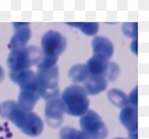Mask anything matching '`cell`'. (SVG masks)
I'll return each mask as SVG.
<instances>
[{
    "label": "cell",
    "instance_id": "11",
    "mask_svg": "<svg viewBox=\"0 0 149 139\" xmlns=\"http://www.w3.org/2000/svg\"><path fill=\"white\" fill-rule=\"evenodd\" d=\"M122 123L127 128H136L137 125V108L136 106L129 105L122 109L120 114Z\"/></svg>",
    "mask_w": 149,
    "mask_h": 139
},
{
    "label": "cell",
    "instance_id": "16",
    "mask_svg": "<svg viewBox=\"0 0 149 139\" xmlns=\"http://www.w3.org/2000/svg\"><path fill=\"white\" fill-rule=\"evenodd\" d=\"M122 30L125 35L133 39L138 37V23L125 22L122 27Z\"/></svg>",
    "mask_w": 149,
    "mask_h": 139
},
{
    "label": "cell",
    "instance_id": "18",
    "mask_svg": "<svg viewBox=\"0 0 149 139\" xmlns=\"http://www.w3.org/2000/svg\"><path fill=\"white\" fill-rule=\"evenodd\" d=\"M129 102L131 105L136 106L138 102V87L136 86L134 88L128 96Z\"/></svg>",
    "mask_w": 149,
    "mask_h": 139
},
{
    "label": "cell",
    "instance_id": "10",
    "mask_svg": "<svg viewBox=\"0 0 149 139\" xmlns=\"http://www.w3.org/2000/svg\"><path fill=\"white\" fill-rule=\"evenodd\" d=\"M65 108L61 99L58 98L48 100L45 107V114L50 121L59 122L62 119Z\"/></svg>",
    "mask_w": 149,
    "mask_h": 139
},
{
    "label": "cell",
    "instance_id": "1",
    "mask_svg": "<svg viewBox=\"0 0 149 139\" xmlns=\"http://www.w3.org/2000/svg\"><path fill=\"white\" fill-rule=\"evenodd\" d=\"M61 100L68 114L78 116L85 114L90 101L84 87L72 84L65 88L61 94Z\"/></svg>",
    "mask_w": 149,
    "mask_h": 139
},
{
    "label": "cell",
    "instance_id": "2",
    "mask_svg": "<svg viewBox=\"0 0 149 139\" xmlns=\"http://www.w3.org/2000/svg\"><path fill=\"white\" fill-rule=\"evenodd\" d=\"M36 73L40 97L49 100L58 98L60 93L58 84L59 70L57 64L43 66H37Z\"/></svg>",
    "mask_w": 149,
    "mask_h": 139
},
{
    "label": "cell",
    "instance_id": "19",
    "mask_svg": "<svg viewBox=\"0 0 149 139\" xmlns=\"http://www.w3.org/2000/svg\"><path fill=\"white\" fill-rule=\"evenodd\" d=\"M130 50L134 54L137 55L138 54V40L137 39H133L131 42L130 45Z\"/></svg>",
    "mask_w": 149,
    "mask_h": 139
},
{
    "label": "cell",
    "instance_id": "17",
    "mask_svg": "<svg viewBox=\"0 0 149 139\" xmlns=\"http://www.w3.org/2000/svg\"><path fill=\"white\" fill-rule=\"evenodd\" d=\"M120 72V67L115 62H109V65L106 71L105 77L107 80L115 81L117 79Z\"/></svg>",
    "mask_w": 149,
    "mask_h": 139
},
{
    "label": "cell",
    "instance_id": "6",
    "mask_svg": "<svg viewBox=\"0 0 149 139\" xmlns=\"http://www.w3.org/2000/svg\"><path fill=\"white\" fill-rule=\"evenodd\" d=\"M15 34L11 38L8 47L11 50L26 46L31 37V29L28 22H13Z\"/></svg>",
    "mask_w": 149,
    "mask_h": 139
},
{
    "label": "cell",
    "instance_id": "8",
    "mask_svg": "<svg viewBox=\"0 0 149 139\" xmlns=\"http://www.w3.org/2000/svg\"><path fill=\"white\" fill-rule=\"evenodd\" d=\"M109 63V59L106 56L96 54L89 59L86 65L90 74L105 76Z\"/></svg>",
    "mask_w": 149,
    "mask_h": 139
},
{
    "label": "cell",
    "instance_id": "5",
    "mask_svg": "<svg viewBox=\"0 0 149 139\" xmlns=\"http://www.w3.org/2000/svg\"><path fill=\"white\" fill-rule=\"evenodd\" d=\"M10 77L14 83L18 85L20 91L38 93L36 74L31 69L20 71H11L10 72Z\"/></svg>",
    "mask_w": 149,
    "mask_h": 139
},
{
    "label": "cell",
    "instance_id": "20",
    "mask_svg": "<svg viewBox=\"0 0 149 139\" xmlns=\"http://www.w3.org/2000/svg\"><path fill=\"white\" fill-rule=\"evenodd\" d=\"M4 72L3 70V68L1 66H0V83L3 80L4 78Z\"/></svg>",
    "mask_w": 149,
    "mask_h": 139
},
{
    "label": "cell",
    "instance_id": "7",
    "mask_svg": "<svg viewBox=\"0 0 149 139\" xmlns=\"http://www.w3.org/2000/svg\"><path fill=\"white\" fill-rule=\"evenodd\" d=\"M84 84V88L87 95L94 96L98 95L107 89L108 80L104 75L90 74Z\"/></svg>",
    "mask_w": 149,
    "mask_h": 139
},
{
    "label": "cell",
    "instance_id": "13",
    "mask_svg": "<svg viewBox=\"0 0 149 139\" xmlns=\"http://www.w3.org/2000/svg\"><path fill=\"white\" fill-rule=\"evenodd\" d=\"M40 98L38 93L28 91H20L19 95V106L25 111H29L34 107Z\"/></svg>",
    "mask_w": 149,
    "mask_h": 139
},
{
    "label": "cell",
    "instance_id": "15",
    "mask_svg": "<svg viewBox=\"0 0 149 139\" xmlns=\"http://www.w3.org/2000/svg\"><path fill=\"white\" fill-rule=\"evenodd\" d=\"M67 25L70 27L77 28L83 34L89 36H95L99 29V24L97 22H67Z\"/></svg>",
    "mask_w": 149,
    "mask_h": 139
},
{
    "label": "cell",
    "instance_id": "3",
    "mask_svg": "<svg viewBox=\"0 0 149 139\" xmlns=\"http://www.w3.org/2000/svg\"><path fill=\"white\" fill-rule=\"evenodd\" d=\"M43 54L37 46L31 45L11 50L7 59V63L11 71L28 70L40 62Z\"/></svg>",
    "mask_w": 149,
    "mask_h": 139
},
{
    "label": "cell",
    "instance_id": "14",
    "mask_svg": "<svg viewBox=\"0 0 149 139\" xmlns=\"http://www.w3.org/2000/svg\"><path fill=\"white\" fill-rule=\"evenodd\" d=\"M108 98L110 102L120 108H124L128 105V96L120 89L112 88L108 93Z\"/></svg>",
    "mask_w": 149,
    "mask_h": 139
},
{
    "label": "cell",
    "instance_id": "12",
    "mask_svg": "<svg viewBox=\"0 0 149 139\" xmlns=\"http://www.w3.org/2000/svg\"><path fill=\"white\" fill-rule=\"evenodd\" d=\"M90 75L86 65L82 63L73 65L68 71L69 79L75 84L84 83Z\"/></svg>",
    "mask_w": 149,
    "mask_h": 139
},
{
    "label": "cell",
    "instance_id": "4",
    "mask_svg": "<svg viewBox=\"0 0 149 139\" xmlns=\"http://www.w3.org/2000/svg\"><path fill=\"white\" fill-rule=\"evenodd\" d=\"M40 44L43 57L58 61L59 56L66 48L67 40L58 31L50 30L43 35Z\"/></svg>",
    "mask_w": 149,
    "mask_h": 139
},
{
    "label": "cell",
    "instance_id": "9",
    "mask_svg": "<svg viewBox=\"0 0 149 139\" xmlns=\"http://www.w3.org/2000/svg\"><path fill=\"white\" fill-rule=\"evenodd\" d=\"M93 54H101L110 59L114 52L113 45L108 38L103 36H96L92 41Z\"/></svg>",
    "mask_w": 149,
    "mask_h": 139
}]
</instances>
